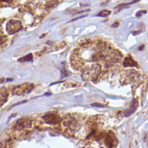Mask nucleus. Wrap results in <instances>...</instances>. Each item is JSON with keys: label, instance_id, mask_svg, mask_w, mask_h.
<instances>
[{"label": "nucleus", "instance_id": "f257e3e1", "mask_svg": "<svg viewBox=\"0 0 148 148\" xmlns=\"http://www.w3.org/2000/svg\"><path fill=\"white\" fill-rule=\"evenodd\" d=\"M122 54L109 42L100 39L82 41L71 58L73 67L82 70L85 80L97 81L121 63Z\"/></svg>", "mask_w": 148, "mask_h": 148}, {"label": "nucleus", "instance_id": "f03ea898", "mask_svg": "<svg viewBox=\"0 0 148 148\" xmlns=\"http://www.w3.org/2000/svg\"><path fill=\"white\" fill-rule=\"evenodd\" d=\"M34 89V85L30 83H24L15 87L13 90L15 95H23L31 92Z\"/></svg>", "mask_w": 148, "mask_h": 148}, {"label": "nucleus", "instance_id": "7ed1b4c3", "mask_svg": "<svg viewBox=\"0 0 148 148\" xmlns=\"http://www.w3.org/2000/svg\"><path fill=\"white\" fill-rule=\"evenodd\" d=\"M22 28V24L20 21L12 20L8 22L7 26V30L10 34H13L20 31Z\"/></svg>", "mask_w": 148, "mask_h": 148}, {"label": "nucleus", "instance_id": "20e7f679", "mask_svg": "<svg viewBox=\"0 0 148 148\" xmlns=\"http://www.w3.org/2000/svg\"><path fill=\"white\" fill-rule=\"evenodd\" d=\"M31 120L27 119H23L19 120L15 125V128L16 130L21 131L31 127Z\"/></svg>", "mask_w": 148, "mask_h": 148}, {"label": "nucleus", "instance_id": "39448f33", "mask_svg": "<svg viewBox=\"0 0 148 148\" xmlns=\"http://www.w3.org/2000/svg\"><path fill=\"white\" fill-rule=\"evenodd\" d=\"M44 119L45 122L48 124H57L61 121V118L54 114L45 115L44 117Z\"/></svg>", "mask_w": 148, "mask_h": 148}, {"label": "nucleus", "instance_id": "423d86ee", "mask_svg": "<svg viewBox=\"0 0 148 148\" xmlns=\"http://www.w3.org/2000/svg\"><path fill=\"white\" fill-rule=\"evenodd\" d=\"M64 124L67 126L69 130L73 131L77 128V123L73 118H68L64 120Z\"/></svg>", "mask_w": 148, "mask_h": 148}, {"label": "nucleus", "instance_id": "0eeeda50", "mask_svg": "<svg viewBox=\"0 0 148 148\" xmlns=\"http://www.w3.org/2000/svg\"><path fill=\"white\" fill-rule=\"evenodd\" d=\"M138 106V102L137 101H136L135 100H133V101H132L129 108H128L126 112H124V115L126 116H130L131 114H133L135 110L137 109V107Z\"/></svg>", "mask_w": 148, "mask_h": 148}, {"label": "nucleus", "instance_id": "6e6552de", "mask_svg": "<svg viewBox=\"0 0 148 148\" xmlns=\"http://www.w3.org/2000/svg\"><path fill=\"white\" fill-rule=\"evenodd\" d=\"M8 93L5 89H0V106L3 105L8 99Z\"/></svg>", "mask_w": 148, "mask_h": 148}, {"label": "nucleus", "instance_id": "1a4fd4ad", "mask_svg": "<svg viewBox=\"0 0 148 148\" xmlns=\"http://www.w3.org/2000/svg\"><path fill=\"white\" fill-rule=\"evenodd\" d=\"M123 65L124 67H137V63L132 59L131 56L126 57L123 61Z\"/></svg>", "mask_w": 148, "mask_h": 148}, {"label": "nucleus", "instance_id": "9d476101", "mask_svg": "<svg viewBox=\"0 0 148 148\" xmlns=\"http://www.w3.org/2000/svg\"><path fill=\"white\" fill-rule=\"evenodd\" d=\"M59 4L58 1H50L48 3V4L46 5V9H52L56 7Z\"/></svg>", "mask_w": 148, "mask_h": 148}, {"label": "nucleus", "instance_id": "9b49d317", "mask_svg": "<svg viewBox=\"0 0 148 148\" xmlns=\"http://www.w3.org/2000/svg\"><path fill=\"white\" fill-rule=\"evenodd\" d=\"M111 13V11H108V10H104L102 11L101 12H100L98 16H101V17H107Z\"/></svg>", "mask_w": 148, "mask_h": 148}, {"label": "nucleus", "instance_id": "f8f14e48", "mask_svg": "<svg viewBox=\"0 0 148 148\" xmlns=\"http://www.w3.org/2000/svg\"><path fill=\"white\" fill-rule=\"evenodd\" d=\"M32 58L33 57H32V54H29L26 57H24L23 58H22L21 60H23L24 61H31L32 60Z\"/></svg>", "mask_w": 148, "mask_h": 148}, {"label": "nucleus", "instance_id": "ddd939ff", "mask_svg": "<svg viewBox=\"0 0 148 148\" xmlns=\"http://www.w3.org/2000/svg\"><path fill=\"white\" fill-rule=\"evenodd\" d=\"M146 13V11H143V10H142V11H139V12H138L137 13V16L139 17V16H142L143 14H145V13Z\"/></svg>", "mask_w": 148, "mask_h": 148}, {"label": "nucleus", "instance_id": "4468645a", "mask_svg": "<svg viewBox=\"0 0 148 148\" xmlns=\"http://www.w3.org/2000/svg\"><path fill=\"white\" fill-rule=\"evenodd\" d=\"M91 105H92V106H97V107H101V106H102V105H101V104H97V103L93 104H91Z\"/></svg>", "mask_w": 148, "mask_h": 148}, {"label": "nucleus", "instance_id": "2eb2a0df", "mask_svg": "<svg viewBox=\"0 0 148 148\" xmlns=\"http://www.w3.org/2000/svg\"><path fill=\"white\" fill-rule=\"evenodd\" d=\"M119 24L118 23H115L112 26V27H118V26H119Z\"/></svg>", "mask_w": 148, "mask_h": 148}, {"label": "nucleus", "instance_id": "dca6fc26", "mask_svg": "<svg viewBox=\"0 0 148 148\" xmlns=\"http://www.w3.org/2000/svg\"><path fill=\"white\" fill-rule=\"evenodd\" d=\"M144 48V45H142V46H141L139 48V50H142V49Z\"/></svg>", "mask_w": 148, "mask_h": 148}, {"label": "nucleus", "instance_id": "f3484780", "mask_svg": "<svg viewBox=\"0 0 148 148\" xmlns=\"http://www.w3.org/2000/svg\"><path fill=\"white\" fill-rule=\"evenodd\" d=\"M5 81V79L4 78H2V79H0V83H2V82H4Z\"/></svg>", "mask_w": 148, "mask_h": 148}, {"label": "nucleus", "instance_id": "a211bd4d", "mask_svg": "<svg viewBox=\"0 0 148 148\" xmlns=\"http://www.w3.org/2000/svg\"><path fill=\"white\" fill-rule=\"evenodd\" d=\"M101 148H103V147H101Z\"/></svg>", "mask_w": 148, "mask_h": 148}]
</instances>
